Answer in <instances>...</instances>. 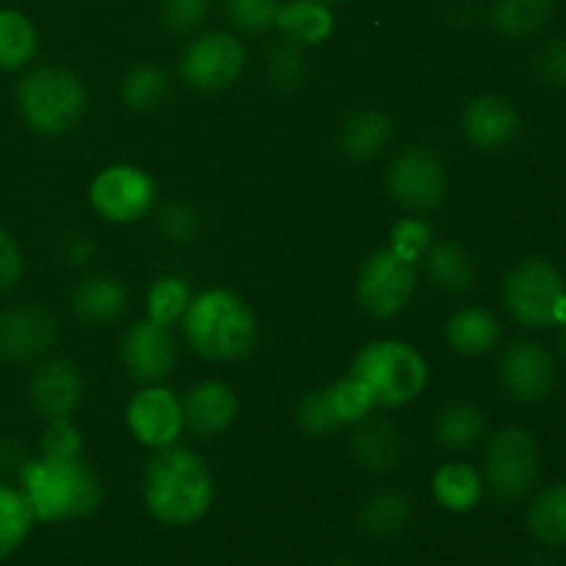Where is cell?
Returning <instances> with one entry per match:
<instances>
[{
  "label": "cell",
  "mask_w": 566,
  "mask_h": 566,
  "mask_svg": "<svg viewBox=\"0 0 566 566\" xmlns=\"http://www.w3.org/2000/svg\"><path fill=\"white\" fill-rule=\"evenodd\" d=\"M216 497L213 475L197 451L166 446L144 468V503L166 525H191L210 512Z\"/></svg>",
  "instance_id": "obj_1"
},
{
  "label": "cell",
  "mask_w": 566,
  "mask_h": 566,
  "mask_svg": "<svg viewBox=\"0 0 566 566\" xmlns=\"http://www.w3.org/2000/svg\"><path fill=\"white\" fill-rule=\"evenodd\" d=\"M182 335L199 357L210 363H235L258 346L260 324L247 298L224 287H210L188 304Z\"/></svg>",
  "instance_id": "obj_2"
},
{
  "label": "cell",
  "mask_w": 566,
  "mask_h": 566,
  "mask_svg": "<svg viewBox=\"0 0 566 566\" xmlns=\"http://www.w3.org/2000/svg\"><path fill=\"white\" fill-rule=\"evenodd\" d=\"M17 479L36 523L88 517L103 503V481L83 459H25Z\"/></svg>",
  "instance_id": "obj_3"
},
{
  "label": "cell",
  "mask_w": 566,
  "mask_h": 566,
  "mask_svg": "<svg viewBox=\"0 0 566 566\" xmlns=\"http://www.w3.org/2000/svg\"><path fill=\"white\" fill-rule=\"evenodd\" d=\"M17 105L33 133L64 136L86 111V86L64 66H33L17 83Z\"/></svg>",
  "instance_id": "obj_4"
},
{
  "label": "cell",
  "mask_w": 566,
  "mask_h": 566,
  "mask_svg": "<svg viewBox=\"0 0 566 566\" xmlns=\"http://www.w3.org/2000/svg\"><path fill=\"white\" fill-rule=\"evenodd\" d=\"M348 376L359 381L376 407H403L429 385V368L418 348L401 340L368 343L354 357Z\"/></svg>",
  "instance_id": "obj_5"
},
{
  "label": "cell",
  "mask_w": 566,
  "mask_h": 566,
  "mask_svg": "<svg viewBox=\"0 0 566 566\" xmlns=\"http://www.w3.org/2000/svg\"><path fill=\"white\" fill-rule=\"evenodd\" d=\"M539 475V446L520 426L501 429L490 440L484 459V486L503 503H517L534 490Z\"/></svg>",
  "instance_id": "obj_6"
},
{
  "label": "cell",
  "mask_w": 566,
  "mask_h": 566,
  "mask_svg": "<svg viewBox=\"0 0 566 566\" xmlns=\"http://www.w3.org/2000/svg\"><path fill=\"white\" fill-rule=\"evenodd\" d=\"M566 287L556 265L545 258H528L509 271L503 282V302L520 324L545 329L556 324L558 304Z\"/></svg>",
  "instance_id": "obj_7"
},
{
  "label": "cell",
  "mask_w": 566,
  "mask_h": 566,
  "mask_svg": "<svg viewBox=\"0 0 566 566\" xmlns=\"http://www.w3.org/2000/svg\"><path fill=\"white\" fill-rule=\"evenodd\" d=\"M418 291V263L392 247L379 249L365 260L357 276V298L374 318H392L403 313Z\"/></svg>",
  "instance_id": "obj_8"
},
{
  "label": "cell",
  "mask_w": 566,
  "mask_h": 566,
  "mask_svg": "<svg viewBox=\"0 0 566 566\" xmlns=\"http://www.w3.org/2000/svg\"><path fill=\"white\" fill-rule=\"evenodd\" d=\"M247 48L227 31H208L180 55V75L197 92H221L241 77Z\"/></svg>",
  "instance_id": "obj_9"
},
{
  "label": "cell",
  "mask_w": 566,
  "mask_h": 566,
  "mask_svg": "<svg viewBox=\"0 0 566 566\" xmlns=\"http://www.w3.org/2000/svg\"><path fill=\"white\" fill-rule=\"evenodd\" d=\"M92 208L114 224H133L155 205V180L130 164L105 166L88 188Z\"/></svg>",
  "instance_id": "obj_10"
},
{
  "label": "cell",
  "mask_w": 566,
  "mask_h": 566,
  "mask_svg": "<svg viewBox=\"0 0 566 566\" xmlns=\"http://www.w3.org/2000/svg\"><path fill=\"white\" fill-rule=\"evenodd\" d=\"M387 188L409 213H431L446 199V166L429 149L409 147L392 158L387 169Z\"/></svg>",
  "instance_id": "obj_11"
},
{
  "label": "cell",
  "mask_w": 566,
  "mask_h": 566,
  "mask_svg": "<svg viewBox=\"0 0 566 566\" xmlns=\"http://www.w3.org/2000/svg\"><path fill=\"white\" fill-rule=\"evenodd\" d=\"M127 429L142 446H175L182 431V401L164 385H144L127 403Z\"/></svg>",
  "instance_id": "obj_12"
},
{
  "label": "cell",
  "mask_w": 566,
  "mask_h": 566,
  "mask_svg": "<svg viewBox=\"0 0 566 566\" xmlns=\"http://www.w3.org/2000/svg\"><path fill=\"white\" fill-rule=\"evenodd\" d=\"M122 363L138 385H158L175 370L177 346L169 326L153 318L136 321L122 337Z\"/></svg>",
  "instance_id": "obj_13"
},
{
  "label": "cell",
  "mask_w": 566,
  "mask_h": 566,
  "mask_svg": "<svg viewBox=\"0 0 566 566\" xmlns=\"http://www.w3.org/2000/svg\"><path fill=\"white\" fill-rule=\"evenodd\" d=\"M497 379L512 401L536 403L551 396L556 385V365L545 348L523 340L503 352L497 363Z\"/></svg>",
  "instance_id": "obj_14"
},
{
  "label": "cell",
  "mask_w": 566,
  "mask_h": 566,
  "mask_svg": "<svg viewBox=\"0 0 566 566\" xmlns=\"http://www.w3.org/2000/svg\"><path fill=\"white\" fill-rule=\"evenodd\" d=\"M55 321L39 304H17L0 313V359L28 363L48 352L55 343Z\"/></svg>",
  "instance_id": "obj_15"
},
{
  "label": "cell",
  "mask_w": 566,
  "mask_h": 566,
  "mask_svg": "<svg viewBox=\"0 0 566 566\" xmlns=\"http://www.w3.org/2000/svg\"><path fill=\"white\" fill-rule=\"evenodd\" d=\"M83 392H86V381H83L81 368L64 357L42 363L28 381V398L33 409L48 420L70 418L81 407Z\"/></svg>",
  "instance_id": "obj_16"
},
{
  "label": "cell",
  "mask_w": 566,
  "mask_h": 566,
  "mask_svg": "<svg viewBox=\"0 0 566 566\" xmlns=\"http://www.w3.org/2000/svg\"><path fill=\"white\" fill-rule=\"evenodd\" d=\"M180 401L182 429H188L197 437H205V440L230 431V426L238 420V409H241L235 390L219 379L199 381Z\"/></svg>",
  "instance_id": "obj_17"
},
{
  "label": "cell",
  "mask_w": 566,
  "mask_h": 566,
  "mask_svg": "<svg viewBox=\"0 0 566 566\" xmlns=\"http://www.w3.org/2000/svg\"><path fill=\"white\" fill-rule=\"evenodd\" d=\"M520 130V114L514 103L501 94H479L462 111V133L473 147L503 149Z\"/></svg>",
  "instance_id": "obj_18"
},
{
  "label": "cell",
  "mask_w": 566,
  "mask_h": 566,
  "mask_svg": "<svg viewBox=\"0 0 566 566\" xmlns=\"http://www.w3.org/2000/svg\"><path fill=\"white\" fill-rule=\"evenodd\" d=\"M352 453L368 473L385 475L401 468L403 453H407V442H403L401 431L385 418H363L354 423L352 431Z\"/></svg>",
  "instance_id": "obj_19"
},
{
  "label": "cell",
  "mask_w": 566,
  "mask_h": 566,
  "mask_svg": "<svg viewBox=\"0 0 566 566\" xmlns=\"http://www.w3.org/2000/svg\"><path fill=\"white\" fill-rule=\"evenodd\" d=\"M392 142V122L376 108H359L343 119L337 130V147L348 160H374L390 147Z\"/></svg>",
  "instance_id": "obj_20"
},
{
  "label": "cell",
  "mask_w": 566,
  "mask_h": 566,
  "mask_svg": "<svg viewBox=\"0 0 566 566\" xmlns=\"http://www.w3.org/2000/svg\"><path fill=\"white\" fill-rule=\"evenodd\" d=\"M127 293L125 282L108 274H92L77 282L72 291V307L88 324H114L127 313Z\"/></svg>",
  "instance_id": "obj_21"
},
{
  "label": "cell",
  "mask_w": 566,
  "mask_h": 566,
  "mask_svg": "<svg viewBox=\"0 0 566 566\" xmlns=\"http://www.w3.org/2000/svg\"><path fill=\"white\" fill-rule=\"evenodd\" d=\"M446 340L464 357H484L501 340V324L484 307H462L448 318Z\"/></svg>",
  "instance_id": "obj_22"
},
{
  "label": "cell",
  "mask_w": 566,
  "mask_h": 566,
  "mask_svg": "<svg viewBox=\"0 0 566 566\" xmlns=\"http://www.w3.org/2000/svg\"><path fill=\"white\" fill-rule=\"evenodd\" d=\"M276 28H280L287 42L313 48V44L326 42L332 36L335 14H332L329 6L318 3V0H291V3H282Z\"/></svg>",
  "instance_id": "obj_23"
},
{
  "label": "cell",
  "mask_w": 566,
  "mask_h": 566,
  "mask_svg": "<svg viewBox=\"0 0 566 566\" xmlns=\"http://www.w3.org/2000/svg\"><path fill=\"white\" fill-rule=\"evenodd\" d=\"M426 271H429V280L437 287L448 293H464L475 285V260L462 243L457 241H431V247L426 249Z\"/></svg>",
  "instance_id": "obj_24"
},
{
  "label": "cell",
  "mask_w": 566,
  "mask_h": 566,
  "mask_svg": "<svg viewBox=\"0 0 566 566\" xmlns=\"http://www.w3.org/2000/svg\"><path fill=\"white\" fill-rule=\"evenodd\" d=\"M431 492L442 509L464 514L479 506L484 497V475L468 462H448L434 473Z\"/></svg>",
  "instance_id": "obj_25"
},
{
  "label": "cell",
  "mask_w": 566,
  "mask_h": 566,
  "mask_svg": "<svg viewBox=\"0 0 566 566\" xmlns=\"http://www.w3.org/2000/svg\"><path fill=\"white\" fill-rule=\"evenodd\" d=\"M412 501L401 490H379L370 495L359 509V528L374 539H390L398 536L412 520Z\"/></svg>",
  "instance_id": "obj_26"
},
{
  "label": "cell",
  "mask_w": 566,
  "mask_h": 566,
  "mask_svg": "<svg viewBox=\"0 0 566 566\" xmlns=\"http://www.w3.org/2000/svg\"><path fill=\"white\" fill-rule=\"evenodd\" d=\"M486 418L481 407L470 401H453L434 423V440L453 453H464L484 440Z\"/></svg>",
  "instance_id": "obj_27"
},
{
  "label": "cell",
  "mask_w": 566,
  "mask_h": 566,
  "mask_svg": "<svg viewBox=\"0 0 566 566\" xmlns=\"http://www.w3.org/2000/svg\"><path fill=\"white\" fill-rule=\"evenodd\" d=\"M122 103L130 111L138 114H153L160 105H166V99L171 97V77L169 72L160 64L153 61H144V64L130 66L122 77Z\"/></svg>",
  "instance_id": "obj_28"
},
{
  "label": "cell",
  "mask_w": 566,
  "mask_h": 566,
  "mask_svg": "<svg viewBox=\"0 0 566 566\" xmlns=\"http://www.w3.org/2000/svg\"><path fill=\"white\" fill-rule=\"evenodd\" d=\"M553 14V0H495L490 20L497 33L525 39L539 33Z\"/></svg>",
  "instance_id": "obj_29"
},
{
  "label": "cell",
  "mask_w": 566,
  "mask_h": 566,
  "mask_svg": "<svg viewBox=\"0 0 566 566\" xmlns=\"http://www.w3.org/2000/svg\"><path fill=\"white\" fill-rule=\"evenodd\" d=\"M528 528L547 547L566 545V481L551 484L528 506Z\"/></svg>",
  "instance_id": "obj_30"
},
{
  "label": "cell",
  "mask_w": 566,
  "mask_h": 566,
  "mask_svg": "<svg viewBox=\"0 0 566 566\" xmlns=\"http://www.w3.org/2000/svg\"><path fill=\"white\" fill-rule=\"evenodd\" d=\"M36 28L22 11L0 9V70L17 72L36 55Z\"/></svg>",
  "instance_id": "obj_31"
},
{
  "label": "cell",
  "mask_w": 566,
  "mask_h": 566,
  "mask_svg": "<svg viewBox=\"0 0 566 566\" xmlns=\"http://www.w3.org/2000/svg\"><path fill=\"white\" fill-rule=\"evenodd\" d=\"M33 525H36V517H33V509L22 486L0 481V558L20 551L31 536Z\"/></svg>",
  "instance_id": "obj_32"
},
{
  "label": "cell",
  "mask_w": 566,
  "mask_h": 566,
  "mask_svg": "<svg viewBox=\"0 0 566 566\" xmlns=\"http://www.w3.org/2000/svg\"><path fill=\"white\" fill-rule=\"evenodd\" d=\"M191 298V285H188L182 276H160V280H155L147 291V318L158 321V324L164 326H171L175 321H182Z\"/></svg>",
  "instance_id": "obj_33"
},
{
  "label": "cell",
  "mask_w": 566,
  "mask_h": 566,
  "mask_svg": "<svg viewBox=\"0 0 566 566\" xmlns=\"http://www.w3.org/2000/svg\"><path fill=\"white\" fill-rule=\"evenodd\" d=\"M265 70H269V83L276 92H296L307 81V55H304V48L282 39L269 53Z\"/></svg>",
  "instance_id": "obj_34"
},
{
  "label": "cell",
  "mask_w": 566,
  "mask_h": 566,
  "mask_svg": "<svg viewBox=\"0 0 566 566\" xmlns=\"http://www.w3.org/2000/svg\"><path fill=\"white\" fill-rule=\"evenodd\" d=\"M326 396H329L332 409H335L337 420H340L343 426L359 423V420L368 418L376 409L374 398L368 396V390H365L354 376H346V379L326 387Z\"/></svg>",
  "instance_id": "obj_35"
},
{
  "label": "cell",
  "mask_w": 566,
  "mask_h": 566,
  "mask_svg": "<svg viewBox=\"0 0 566 566\" xmlns=\"http://www.w3.org/2000/svg\"><path fill=\"white\" fill-rule=\"evenodd\" d=\"M296 423H298V429L310 437H326V434H332V431L343 429V423L337 420L335 409H332L326 390L304 392L302 401L296 403Z\"/></svg>",
  "instance_id": "obj_36"
},
{
  "label": "cell",
  "mask_w": 566,
  "mask_h": 566,
  "mask_svg": "<svg viewBox=\"0 0 566 566\" xmlns=\"http://www.w3.org/2000/svg\"><path fill=\"white\" fill-rule=\"evenodd\" d=\"M282 0H227L230 22L243 33H265L276 28Z\"/></svg>",
  "instance_id": "obj_37"
},
{
  "label": "cell",
  "mask_w": 566,
  "mask_h": 566,
  "mask_svg": "<svg viewBox=\"0 0 566 566\" xmlns=\"http://www.w3.org/2000/svg\"><path fill=\"white\" fill-rule=\"evenodd\" d=\"M158 232L171 243H191L202 232V219L188 202H169L158 213Z\"/></svg>",
  "instance_id": "obj_38"
},
{
  "label": "cell",
  "mask_w": 566,
  "mask_h": 566,
  "mask_svg": "<svg viewBox=\"0 0 566 566\" xmlns=\"http://www.w3.org/2000/svg\"><path fill=\"white\" fill-rule=\"evenodd\" d=\"M210 14V0H160V22L169 33L188 36L199 31Z\"/></svg>",
  "instance_id": "obj_39"
},
{
  "label": "cell",
  "mask_w": 566,
  "mask_h": 566,
  "mask_svg": "<svg viewBox=\"0 0 566 566\" xmlns=\"http://www.w3.org/2000/svg\"><path fill=\"white\" fill-rule=\"evenodd\" d=\"M83 437L70 418L48 420V429L42 434V457L53 459H81Z\"/></svg>",
  "instance_id": "obj_40"
},
{
  "label": "cell",
  "mask_w": 566,
  "mask_h": 566,
  "mask_svg": "<svg viewBox=\"0 0 566 566\" xmlns=\"http://www.w3.org/2000/svg\"><path fill=\"white\" fill-rule=\"evenodd\" d=\"M531 64H534V75L545 86L566 88V39H547V42H542Z\"/></svg>",
  "instance_id": "obj_41"
},
{
  "label": "cell",
  "mask_w": 566,
  "mask_h": 566,
  "mask_svg": "<svg viewBox=\"0 0 566 566\" xmlns=\"http://www.w3.org/2000/svg\"><path fill=\"white\" fill-rule=\"evenodd\" d=\"M431 241H434V232H431V227L426 224V221H420L418 216L398 221L390 232V247L396 249L398 254H403V258L415 260V263L423 258L426 249L431 247Z\"/></svg>",
  "instance_id": "obj_42"
},
{
  "label": "cell",
  "mask_w": 566,
  "mask_h": 566,
  "mask_svg": "<svg viewBox=\"0 0 566 566\" xmlns=\"http://www.w3.org/2000/svg\"><path fill=\"white\" fill-rule=\"evenodd\" d=\"M22 271H25L22 247L6 227H0V293L11 291L22 280Z\"/></svg>",
  "instance_id": "obj_43"
},
{
  "label": "cell",
  "mask_w": 566,
  "mask_h": 566,
  "mask_svg": "<svg viewBox=\"0 0 566 566\" xmlns=\"http://www.w3.org/2000/svg\"><path fill=\"white\" fill-rule=\"evenodd\" d=\"M25 448L22 442H17L14 437L0 434V475L20 473V468L25 464Z\"/></svg>",
  "instance_id": "obj_44"
},
{
  "label": "cell",
  "mask_w": 566,
  "mask_h": 566,
  "mask_svg": "<svg viewBox=\"0 0 566 566\" xmlns=\"http://www.w3.org/2000/svg\"><path fill=\"white\" fill-rule=\"evenodd\" d=\"M94 254V243L88 241L86 235H77L75 241H72V247H70V260L72 263H86L88 258H92Z\"/></svg>",
  "instance_id": "obj_45"
},
{
  "label": "cell",
  "mask_w": 566,
  "mask_h": 566,
  "mask_svg": "<svg viewBox=\"0 0 566 566\" xmlns=\"http://www.w3.org/2000/svg\"><path fill=\"white\" fill-rule=\"evenodd\" d=\"M324 566H359V564L352 562V558H329Z\"/></svg>",
  "instance_id": "obj_46"
},
{
  "label": "cell",
  "mask_w": 566,
  "mask_h": 566,
  "mask_svg": "<svg viewBox=\"0 0 566 566\" xmlns=\"http://www.w3.org/2000/svg\"><path fill=\"white\" fill-rule=\"evenodd\" d=\"M528 566H553V564L547 562V556H534V562H531Z\"/></svg>",
  "instance_id": "obj_47"
},
{
  "label": "cell",
  "mask_w": 566,
  "mask_h": 566,
  "mask_svg": "<svg viewBox=\"0 0 566 566\" xmlns=\"http://www.w3.org/2000/svg\"><path fill=\"white\" fill-rule=\"evenodd\" d=\"M562 354H564V359H566V326H564V335H562Z\"/></svg>",
  "instance_id": "obj_48"
},
{
  "label": "cell",
  "mask_w": 566,
  "mask_h": 566,
  "mask_svg": "<svg viewBox=\"0 0 566 566\" xmlns=\"http://www.w3.org/2000/svg\"><path fill=\"white\" fill-rule=\"evenodd\" d=\"M318 3H326V6H332V3H343V0H318Z\"/></svg>",
  "instance_id": "obj_49"
}]
</instances>
